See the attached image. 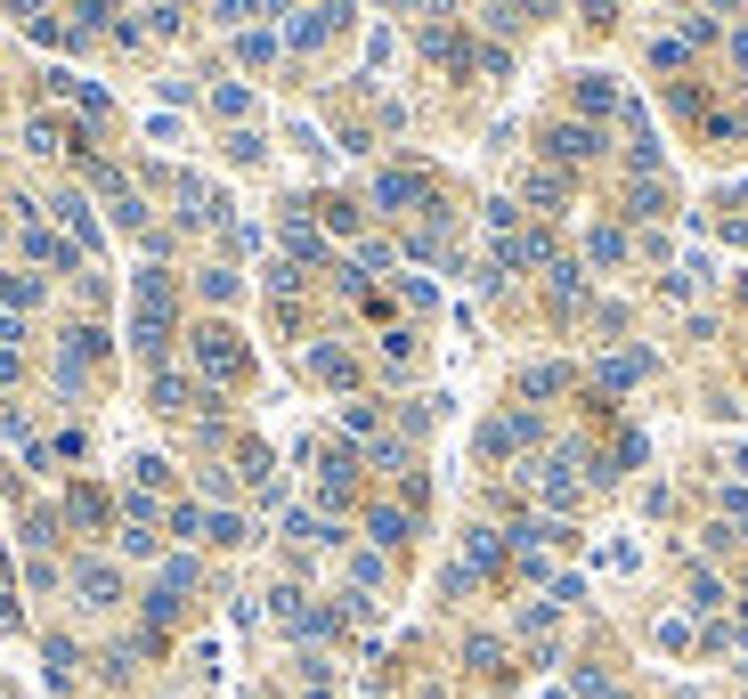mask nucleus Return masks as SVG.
Wrapping results in <instances>:
<instances>
[{"instance_id": "obj_1", "label": "nucleus", "mask_w": 748, "mask_h": 699, "mask_svg": "<svg viewBox=\"0 0 748 699\" xmlns=\"http://www.w3.org/2000/svg\"><path fill=\"white\" fill-rule=\"evenodd\" d=\"M334 25H350V0H318V9H301V25H293L285 41H293V49H318Z\"/></svg>"}, {"instance_id": "obj_3", "label": "nucleus", "mask_w": 748, "mask_h": 699, "mask_svg": "<svg viewBox=\"0 0 748 699\" xmlns=\"http://www.w3.org/2000/svg\"><path fill=\"white\" fill-rule=\"evenodd\" d=\"M553 155H561V163H578V155H594V131H578V122H570V131H553Z\"/></svg>"}, {"instance_id": "obj_5", "label": "nucleus", "mask_w": 748, "mask_h": 699, "mask_svg": "<svg viewBox=\"0 0 748 699\" xmlns=\"http://www.w3.org/2000/svg\"><path fill=\"white\" fill-rule=\"evenodd\" d=\"M391 9H440V0H391Z\"/></svg>"}, {"instance_id": "obj_4", "label": "nucleus", "mask_w": 748, "mask_h": 699, "mask_svg": "<svg viewBox=\"0 0 748 699\" xmlns=\"http://www.w3.org/2000/svg\"><path fill=\"white\" fill-rule=\"evenodd\" d=\"M236 57H244V66H269L277 41H269V33H244V41H236Z\"/></svg>"}, {"instance_id": "obj_2", "label": "nucleus", "mask_w": 748, "mask_h": 699, "mask_svg": "<svg viewBox=\"0 0 748 699\" xmlns=\"http://www.w3.org/2000/svg\"><path fill=\"white\" fill-rule=\"evenodd\" d=\"M578 106H586V114H602V106H618V90H610L602 74H578Z\"/></svg>"}]
</instances>
